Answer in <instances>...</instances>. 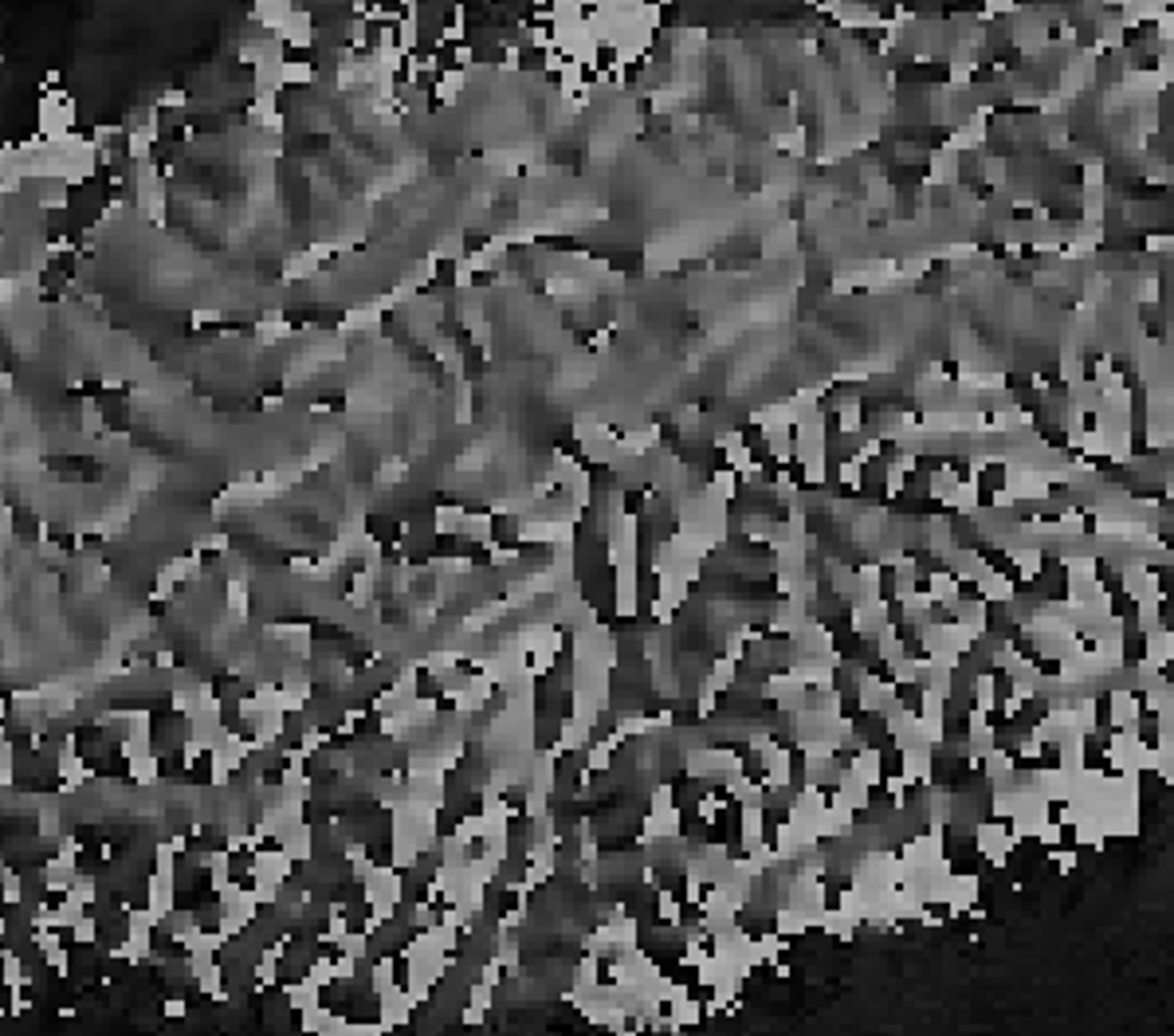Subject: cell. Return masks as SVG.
<instances>
[{
    "label": "cell",
    "instance_id": "1",
    "mask_svg": "<svg viewBox=\"0 0 1174 1036\" xmlns=\"http://www.w3.org/2000/svg\"><path fill=\"white\" fill-rule=\"evenodd\" d=\"M413 1013H417V997H413L405 985H389V989L382 993V1020H385L389 1028L409 1024Z\"/></svg>",
    "mask_w": 1174,
    "mask_h": 1036
}]
</instances>
